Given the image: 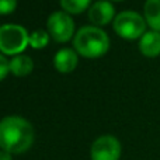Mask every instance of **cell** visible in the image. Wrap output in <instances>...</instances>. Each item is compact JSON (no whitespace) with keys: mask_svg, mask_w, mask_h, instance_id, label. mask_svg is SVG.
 Masks as SVG:
<instances>
[{"mask_svg":"<svg viewBox=\"0 0 160 160\" xmlns=\"http://www.w3.org/2000/svg\"><path fill=\"white\" fill-rule=\"evenodd\" d=\"M145 20L155 31H160V0H146Z\"/></svg>","mask_w":160,"mask_h":160,"instance_id":"11","label":"cell"},{"mask_svg":"<svg viewBox=\"0 0 160 160\" xmlns=\"http://www.w3.org/2000/svg\"><path fill=\"white\" fill-rule=\"evenodd\" d=\"M119 156L121 143L115 136H100L91 146V160H118Z\"/></svg>","mask_w":160,"mask_h":160,"instance_id":"6","label":"cell"},{"mask_svg":"<svg viewBox=\"0 0 160 160\" xmlns=\"http://www.w3.org/2000/svg\"><path fill=\"white\" fill-rule=\"evenodd\" d=\"M73 45L78 53L84 58H100L107 53L110 48V38L98 27L86 25L76 32Z\"/></svg>","mask_w":160,"mask_h":160,"instance_id":"2","label":"cell"},{"mask_svg":"<svg viewBox=\"0 0 160 160\" xmlns=\"http://www.w3.org/2000/svg\"><path fill=\"white\" fill-rule=\"evenodd\" d=\"M34 142V128L22 117L10 115L0 121V148L8 153H24Z\"/></svg>","mask_w":160,"mask_h":160,"instance_id":"1","label":"cell"},{"mask_svg":"<svg viewBox=\"0 0 160 160\" xmlns=\"http://www.w3.org/2000/svg\"><path fill=\"white\" fill-rule=\"evenodd\" d=\"M30 44L27 30L17 24H4L0 27V51L6 55H20Z\"/></svg>","mask_w":160,"mask_h":160,"instance_id":"3","label":"cell"},{"mask_svg":"<svg viewBox=\"0 0 160 160\" xmlns=\"http://www.w3.org/2000/svg\"><path fill=\"white\" fill-rule=\"evenodd\" d=\"M114 30L125 39H136L145 34L146 22L135 11H122L114 20Z\"/></svg>","mask_w":160,"mask_h":160,"instance_id":"4","label":"cell"},{"mask_svg":"<svg viewBox=\"0 0 160 160\" xmlns=\"http://www.w3.org/2000/svg\"><path fill=\"white\" fill-rule=\"evenodd\" d=\"M139 49L145 56H149V58L160 55V32L158 31L145 32L139 42Z\"/></svg>","mask_w":160,"mask_h":160,"instance_id":"9","label":"cell"},{"mask_svg":"<svg viewBox=\"0 0 160 160\" xmlns=\"http://www.w3.org/2000/svg\"><path fill=\"white\" fill-rule=\"evenodd\" d=\"M8 70H10V62L0 53V80H3L7 76Z\"/></svg>","mask_w":160,"mask_h":160,"instance_id":"15","label":"cell"},{"mask_svg":"<svg viewBox=\"0 0 160 160\" xmlns=\"http://www.w3.org/2000/svg\"><path fill=\"white\" fill-rule=\"evenodd\" d=\"M49 42V35L48 32L42 30H37L34 31L30 35V45L34 48V49H41V48H45Z\"/></svg>","mask_w":160,"mask_h":160,"instance_id":"13","label":"cell"},{"mask_svg":"<svg viewBox=\"0 0 160 160\" xmlns=\"http://www.w3.org/2000/svg\"><path fill=\"white\" fill-rule=\"evenodd\" d=\"M0 160H11V155L6 150H0Z\"/></svg>","mask_w":160,"mask_h":160,"instance_id":"16","label":"cell"},{"mask_svg":"<svg viewBox=\"0 0 160 160\" xmlns=\"http://www.w3.org/2000/svg\"><path fill=\"white\" fill-rule=\"evenodd\" d=\"M53 65L61 73H69L78 66V55L73 49H61L53 58Z\"/></svg>","mask_w":160,"mask_h":160,"instance_id":"8","label":"cell"},{"mask_svg":"<svg viewBox=\"0 0 160 160\" xmlns=\"http://www.w3.org/2000/svg\"><path fill=\"white\" fill-rule=\"evenodd\" d=\"M17 0H0V14H10L16 10Z\"/></svg>","mask_w":160,"mask_h":160,"instance_id":"14","label":"cell"},{"mask_svg":"<svg viewBox=\"0 0 160 160\" xmlns=\"http://www.w3.org/2000/svg\"><path fill=\"white\" fill-rule=\"evenodd\" d=\"M48 31L56 42H68L75 32V22L65 11H55L48 18Z\"/></svg>","mask_w":160,"mask_h":160,"instance_id":"5","label":"cell"},{"mask_svg":"<svg viewBox=\"0 0 160 160\" xmlns=\"http://www.w3.org/2000/svg\"><path fill=\"white\" fill-rule=\"evenodd\" d=\"M88 18L96 25H105L114 18V6L107 0L94 3L88 10Z\"/></svg>","mask_w":160,"mask_h":160,"instance_id":"7","label":"cell"},{"mask_svg":"<svg viewBox=\"0 0 160 160\" xmlns=\"http://www.w3.org/2000/svg\"><path fill=\"white\" fill-rule=\"evenodd\" d=\"M91 0H61V6L65 13L80 14L88 7Z\"/></svg>","mask_w":160,"mask_h":160,"instance_id":"12","label":"cell"},{"mask_svg":"<svg viewBox=\"0 0 160 160\" xmlns=\"http://www.w3.org/2000/svg\"><path fill=\"white\" fill-rule=\"evenodd\" d=\"M115 2H119V0H115Z\"/></svg>","mask_w":160,"mask_h":160,"instance_id":"17","label":"cell"},{"mask_svg":"<svg viewBox=\"0 0 160 160\" xmlns=\"http://www.w3.org/2000/svg\"><path fill=\"white\" fill-rule=\"evenodd\" d=\"M34 69V62L27 55H17L10 61V72L17 78L28 76Z\"/></svg>","mask_w":160,"mask_h":160,"instance_id":"10","label":"cell"}]
</instances>
